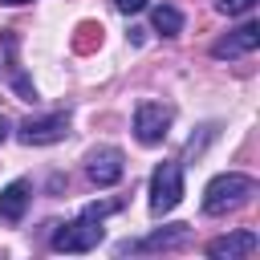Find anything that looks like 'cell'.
<instances>
[{"mask_svg":"<svg viewBox=\"0 0 260 260\" xmlns=\"http://www.w3.org/2000/svg\"><path fill=\"white\" fill-rule=\"evenodd\" d=\"M219 4V12L223 16H244V12H252L256 8V0H215Z\"/></svg>","mask_w":260,"mask_h":260,"instance_id":"4fadbf2b","label":"cell"},{"mask_svg":"<svg viewBox=\"0 0 260 260\" xmlns=\"http://www.w3.org/2000/svg\"><path fill=\"white\" fill-rule=\"evenodd\" d=\"M8 130H12V122H8V118H0V142L8 138Z\"/></svg>","mask_w":260,"mask_h":260,"instance_id":"9a60e30c","label":"cell"},{"mask_svg":"<svg viewBox=\"0 0 260 260\" xmlns=\"http://www.w3.org/2000/svg\"><path fill=\"white\" fill-rule=\"evenodd\" d=\"M171 122H175L171 106H162V102H138V110H134V138L142 146H158L167 138Z\"/></svg>","mask_w":260,"mask_h":260,"instance_id":"3957f363","label":"cell"},{"mask_svg":"<svg viewBox=\"0 0 260 260\" xmlns=\"http://www.w3.org/2000/svg\"><path fill=\"white\" fill-rule=\"evenodd\" d=\"M102 219H89V215H77L73 223H65V228H57L53 232V248L57 252H89V248H98L102 244Z\"/></svg>","mask_w":260,"mask_h":260,"instance_id":"277c9868","label":"cell"},{"mask_svg":"<svg viewBox=\"0 0 260 260\" xmlns=\"http://www.w3.org/2000/svg\"><path fill=\"white\" fill-rule=\"evenodd\" d=\"M150 24H154L162 37H179V32H183V12L171 8V4H158V8L150 12Z\"/></svg>","mask_w":260,"mask_h":260,"instance_id":"8fae6325","label":"cell"},{"mask_svg":"<svg viewBox=\"0 0 260 260\" xmlns=\"http://www.w3.org/2000/svg\"><path fill=\"white\" fill-rule=\"evenodd\" d=\"M118 207H122L118 199H102V203H85V207H81V215H89V219H106V215H114Z\"/></svg>","mask_w":260,"mask_h":260,"instance_id":"7c38bea8","label":"cell"},{"mask_svg":"<svg viewBox=\"0 0 260 260\" xmlns=\"http://www.w3.org/2000/svg\"><path fill=\"white\" fill-rule=\"evenodd\" d=\"M65 130H69V118H65V114H41V118L20 122L16 138H20L24 146H49V142L65 138Z\"/></svg>","mask_w":260,"mask_h":260,"instance_id":"5b68a950","label":"cell"},{"mask_svg":"<svg viewBox=\"0 0 260 260\" xmlns=\"http://www.w3.org/2000/svg\"><path fill=\"white\" fill-rule=\"evenodd\" d=\"M4 4H28V0H4Z\"/></svg>","mask_w":260,"mask_h":260,"instance_id":"2e32d148","label":"cell"},{"mask_svg":"<svg viewBox=\"0 0 260 260\" xmlns=\"http://www.w3.org/2000/svg\"><path fill=\"white\" fill-rule=\"evenodd\" d=\"M183 199V167L179 162H158L154 175H150V211L154 215H167L175 211Z\"/></svg>","mask_w":260,"mask_h":260,"instance_id":"7a4b0ae2","label":"cell"},{"mask_svg":"<svg viewBox=\"0 0 260 260\" xmlns=\"http://www.w3.org/2000/svg\"><path fill=\"white\" fill-rule=\"evenodd\" d=\"M114 8H118V12H142L146 0H114Z\"/></svg>","mask_w":260,"mask_h":260,"instance_id":"5bb4252c","label":"cell"},{"mask_svg":"<svg viewBox=\"0 0 260 260\" xmlns=\"http://www.w3.org/2000/svg\"><path fill=\"white\" fill-rule=\"evenodd\" d=\"M28 199H32L28 179H12V183L0 191V219H4V223H20L24 211H28Z\"/></svg>","mask_w":260,"mask_h":260,"instance_id":"30bf717a","label":"cell"},{"mask_svg":"<svg viewBox=\"0 0 260 260\" xmlns=\"http://www.w3.org/2000/svg\"><path fill=\"white\" fill-rule=\"evenodd\" d=\"M252 195H256V179L240 175V171H228V175H215L203 187V211L207 215H228V211L244 207Z\"/></svg>","mask_w":260,"mask_h":260,"instance_id":"6da1fadb","label":"cell"},{"mask_svg":"<svg viewBox=\"0 0 260 260\" xmlns=\"http://www.w3.org/2000/svg\"><path fill=\"white\" fill-rule=\"evenodd\" d=\"M191 240V228L187 223H171V228H158V232H150L146 240H126V244H118V252H167V248H179V244H187Z\"/></svg>","mask_w":260,"mask_h":260,"instance_id":"ba28073f","label":"cell"},{"mask_svg":"<svg viewBox=\"0 0 260 260\" xmlns=\"http://www.w3.org/2000/svg\"><path fill=\"white\" fill-rule=\"evenodd\" d=\"M256 45H260V24L248 20V24L232 28L223 41H215V45H211V57H219V61H223V57H248Z\"/></svg>","mask_w":260,"mask_h":260,"instance_id":"9c48e42d","label":"cell"},{"mask_svg":"<svg viewBox=\"0 0 260 260\" xmlns=\"http://www.w3.org/2000/svg\"><path fill=\"white\" fill-rule=\"evenodd\" d=\"M122 171H126V154H122L118 146H98V150H89V158H85V175H89L98 187H114V183L122 179Z\"/></svg>","mask_w":260,"mask_h":260,"instance_id":"8992f818","label":"cell"},{"mask_svg":"<svg viewBox=\"0 0 260 260\" xmlns=\"http://www.w3.org/2000/svg\"><path fill=\"white\" fill-rule=\"evenodd\" d=\"M256 252H260V236L248 232V228L228 232V236H219V240L207 244V256L211 260H240V256H256Z\"/></svg>","mask_w":260,"mask_h":260,"instance_id":"52a82bcc","label":"cell"}]
</instances>
